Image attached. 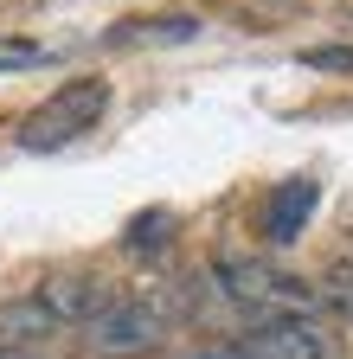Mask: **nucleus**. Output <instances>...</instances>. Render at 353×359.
I'll return each mask as SVG.
<instances>
[{"mask_svg": "<svg viewBox=\"0 0 353 359\" xmlns=\"http://www.w3.org/2000/svg\"><path fill=\"white\" fill-rule=\"evenodd\" d=\"M103 109H109V83H103V77H71V83H58L39 109H26L20 148H32V154L71 148L77 135H91V128L103 122Z\"/></svg>", "mask_w": 353, "mask_h": 359, "instance_id": "nucleus-1", "label": "nucleus"}, {"mask_svg": "<svg viewBox=\"0 0 353 359\" xmlns=\"http://www.w3.org/2000/svg\"><path fill=\"white\" fill-rule=\"evenodd\" d=\"M212 276L225 289V302H238L257 321H270V314H315V283L283 276V269L257 263V257H218Z\"/></svg>", "mask_w": 353, "mask_h": 359, "instance_id": "nucleus-2", "label": "nucleus"}, {"mask_svg": "<svg viewBox=\"0 0 353 359\" xmlns=\"http://www.w3.org/2000/svg\"><path fill=\"white\" fill-rule=\"evenodd\" d=\"M161 334H167V314H161L154 302H142V295H116L97 321H84V346L103 353V359H135V353H148Z\"/></svg>", "mask_w": 353, "mask_h": 359, "instance_id": "nucleus-3", "label": "nucleus"}, {"mask_svg": "<svg viewBox=\"0 0 353 359\" xmlns=\"http://www.w3.org/2000/svg\"><path fill=\"white\" fill-rule=\"evenodd\" d=\"M244 359H334V334L315 314H270V321H251V334L232 340Z\"/></svg>", "mask_w": 353, "mask_h": 359, "instance_id": "nucleus-4", "label": "nucleus"}, {"mask_svg": "<svg viewBox=\"0 0 353 359\" xmlns=\"http://www.w3.org/2000/svg\"><path fill=\"white\" fill-rule=\"evenodd\" d=\"M32 302L52 314L58 327H84V321H97V314L116 302L109 295V283H97V276H77V269H65V276H46L32 289Z\"/></svg>", "mask_w": 353, "mask_h": 359, "instance_id": "nucleus-5", "label": "nucleus"}, {"mask_svg": "<svg viewBox=\"0 0 353 359\" xmlns=\"http://www.w3.org/2000/svg\"><path fill=\"white\" fill-rule=\"evenodd\" d=\"M315 205H321V187L315 180H283V187L263 199V238L270 244H295L302 231H308V218H315Z\"/></svg>", "mask_w": 353, "mask_h": 359, "instance_id": "nucleus-6", "label": "nucleus"}, {"mask_svg": "<svg viewBox=\"0 0 353 359\" xmlns=\"http://www.w3.org/2000/svg\"><path fill=\"white\" fill-rule=\"evenodd\" d=\"M46 334H58V321L32 295L26 302H0V353H26V346H39Z\"/></svg>", "mask_w": 353, "mask_h": 359, "instance_id": "nucleus-7", "label": "nucleus"}, {"mask_svg": "<svg viewBox=\"0 0 353 359\" xmlns=\"http://www.w3.org/2000/svg\"><path fill=\"white\" fill-rule=\"evenodd\" d=\"M315 308H328L334 321H353V263H334L315 283Z\"/></svg>", "mask_w": 353, "mask_h": 359, "instance_id": "nucleus-8", "label": "nucleus"}, {"mask_svg": "<svg viewBox=\"0 0 353 359\" xmlns=\"http://www.w3.org/2000/svg\"><path fill=\"white\" fill-rule=\"evenodd\" d=\"M167 238H173V212H142L128 224V250H161Z\"/></svg>", "mask_w": 353, "mask_h": 359, "instance_id": "nucleus-9", "label": "nucleus"}, {"mask_svg": "<svg viewBox=\"0 0 353 359\" xmlns=\"http://www.w3.org/2000/svg\"><path fill=\"white\" fill-rule=\"evenodd\" d=\"M39 58H46V52H39V45H7V39H0V71H13V65H39Z\"/></svg>", "mask_w": 353, "mask_h": 359, "instance_id": "nucleus-10", "label": "nucleus"}, {"mask_svg": "<svg viewBox=\"0 0 353 359\" xmlns=\"http://www.w3.org/2000/svg\"><path fill=\"white\" fill-rule=\"evenodd\" d=\"M308 65H321V71H340V65H353V52H308Z\"/></svg>", "mask_w": 353, "mask_h": 359, "instance_id": "nucleus-11", "label": "nucleus"}, {"mask_svg": "<svg viewBox=\"0 0 353 359\" xmlns=\"http://www.w3.org/2000/svg\"><path fill=\"white\" fill-rule=\"evenodd\" d=\"M187 359H244L238 346H212V353H187Z\"/></svg>", "mask_w": 353, "mask_h": 359, "instance_id": "nucleus-12", "label": "nucleus"}, {"mask_svg": "<svg viewBox=\"0 0 353 359\" xmlns=\"http://www.w3.org/2000/svg\"><path fill=\"white\" fill-rule=\"evenodd\" d=\"M0 359H39V353H0Z\"/></svg>", "mask_w": 353, "mask_h": 359, "instance_id": "nucleus-13", "label": "nucleus"}]
</instances>
